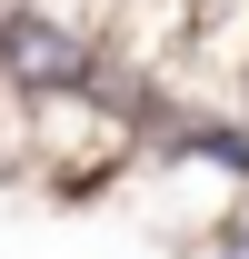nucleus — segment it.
Listing matches in <instances>:
<instances>
[{
	"instance_id": "1",
	"label": "nucleus",
	"mask_w": 249,
	"mask_h": 259,
	"mask_svg": "<svg viewBox=\"0 0 249 259\" xmlns=\"http://www.w3.org/2000/svg\"><path fill=\"white\" fill-rule=\"evenodd\" d=\"M140 180V110L110 100L100 80L80 90H40L30 120H20V190H50V199H110Z\"/></svg>"
},
{
	"instance_id": "2",
	"label": "nucleus",
	"mask_w": 249,
	"mask_h": 259,
	"mask_svg": "<svg viewBox=\"0 0 249 259\" xmlns=\"http://www.w3.org/2000/svg\"><path fill=\"white\" fill-rule=\"evenodd\" d=\"M199 10H210V0H120L110 30H100V70L90 80L150 120V100L170 90V70H180L189 40H199Z\"/></svg>"
},
{
	"instance_id": "3",
	"label": "nucleus",
	"mask_w": 249,
	"mask_h": 259,
	"mask_svg": "<svg viewBox=\"0 0 249 259\" xmlns=\"http://www.w3.org/2000/svg\"><path fill=\"white\" fill-rule=\"evenodd\" d=\"M159 100L210 110V120H239V100H249V0H210L199 10V40H189V60L170 70Z\"/></svg>"
},
{
	"instance_id": "4",
	"label": "nucleus",
	"mask_w": 249,
	"mask_h": 259,
	"mask_svg": "<svg viewBox=\"0 0 249 259\" xmlns=\"http://www.w3.org/2000/svg\"><path fill=\"white\" fill-rule=\"evenodd\" d=\"M180 259H249V220H219L199 239H180Z\"/></svg>"
},
{
	"instance_id": "5",
	"label": "nucleus",
	"mask_w": 249,
	"mask_h": 259,
	"mask_svg": "<svg viewBox=\"0 0 249 259\" xmlns=\"http://www.w3.org/2000/svg\"><path fill=\"white\" fill-rule=\"evenodd\" d=\"M239 120H249V100H239Z\"/></svg>"
}]
</instances>
